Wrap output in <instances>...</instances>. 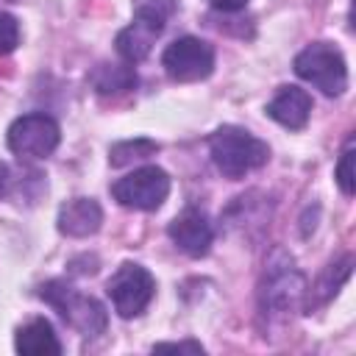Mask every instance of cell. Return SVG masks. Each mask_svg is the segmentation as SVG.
<instances>
[{
    "label": "cell",
    "instance_id": "6da1fadb",
    "mask_svg": "<svg viewBox=\"0 0 356 356\" xmlns=\"http://www.w3.org/2000/svg\"><path fill=\"white\" fill-rule=\"evenodd\" d=\"M209 150L214 167L225 178H245L250 170H259L270 159L267 142L236 125H222L220 131H214L209 139Z\"/></svg>",
    "mask_w": 356,
    "mask_h": 356
},
{
    "label": "cell",
    "instance_id": "7a4b0ae2",
    "mask_svg": "<svg viewBox=\"0 0 356 356\" xmlns=\"http://www.w3.org/2000/svg\"><path fill=\"white\" fill-rule=\"evenodd\" d=\"M172 6H175L172 0H139L136 3L134 22L117 33V53L128 64H136L150 53L156 36L167 25V17L172 14Z\"/></svg>",
    "mask_w": 356,
    "mask_h": 356
},
{
    "label": "cell",
    "instance_id": "3957f363",
    "mask_svg": "<svg viewBox=\"0 0 356 356\" xmlns=\"http://www.w3.org/2000/svg\"><path fill=\"white\" fill-rule=\"evenodd\" d=\"M295 72H298V78L309 81L312 86H317L328 97H337L348 89L345 58L328 42H314L306 50H300L298 58H295Z\"/></svg>",
    "mask_w": 356,
    "mask_h": 356
},
{
    "label": "cell",
    "instance_id": "277c9868",
    "mask_svg": "<svg viewBox=\"0 0 356 356\" xmlns=\"http://www.w3.org/2000/svg\"><path fill=\"white\" fill-rule=\"evenodd\" d=\"M39 295L83 337H95L106 328V309L89 298V295H81L78 289H72L70 284L64 281H47Z\"/></svg>",
    "mask_w": 356,
    "mask_h": 356
},
{
    "label": "cell",
    "instance_id": "5b68a950",
    "mask_svg": "<svg viewBox=\"0 0 356 356\" xmlns=\"http://www.w3.org/2000/svg\"><path fill=\"white\" fill-rule=\"evenodd\" d=\"M106 292H108V298L114 303V312L128 320V317H136V314H142L147 309V303L153 300L156 284H153V275L142 264L125 261L108 278Z\"/></svg>",
    "mask_w": 356,
    "mask_h": 356
},
{
    "label": "cell",
    "instance_id": "8992f818",
    "mask_svg": "<svg viewBox=\"0 0 356 356\" xmlns=\"http://www.w3.org/2000/svg\"><path fill=\"white\" fill-rule=\"evenodd\" d=\"M61 131L58 122L42 111L25 114L8 128V147L19 159H47L58 147Z\"/></svg>",
    "mask_w": 356,
    "mask_h": 356
},
{
    "label": "cell",
    "instance_id": "52a82bcc",
    "mask_svg": "<svg viewBox=\"0 0 356 356\" xmlns=\"http://www.w3.org/2000/svg\"><path fill=\"white\" fill-rule=\"evenodd\" d=\"M167 192H170V175L161 167H139L111 186L117 203L139 211L159 209L167 200Z\"/></svg>",
    "mask_w": 356,
    "mask_h": 356
},
{
    "label": "cell",
    "instance_id": "ba28073f",
    "mask_svg": "<svg viewBox=\"0 0 356 356\" xmlns=\"http://www.w3.org/2000/svg\"><path fill=\"white\" fill-rule=\"evenodd\" d=\"M161 67L172 81H181V83L203 81L214 70V50L209 42L197 36H181L172 44H167L161 56Z\"/></svg>",
    "mask_w": 356,
    "mask_h": 356
},
{
    "label": "cell",
    "instance_id": "9c48e42d",
    "mask_svg": "<svg viewBox=\"0 0 356 356\" xmlns=\"http://www.w3.org/2000/svg\"><path fill=\"white\" fill-rule=\"evenodd\" d=\"M167 234H170V239H172L186 256H195V259L206 256L209 248H211V242H214V228H211L209 217H206L203 211H197V209L181 211V214L170 222Z\"/></svg>",
    "mask_w": 356,
    "mask_h": 356
},
{
    "label": "cell",
    "instance_id": "30bf717a",
    "mask_svg": "<svg viewBox=\"0 0 356 356\" xmlns=\"http://www.w3.org/2000/svg\"><path fill=\"white\" fill-rule=\"evenodd\" d=\"M267 114H270L278 125H284V128H289V131H300V128L309 122L312 97H309L303 89H298V86H281L278 95L267 103Z\"/></svg>",
    "mask_w": 356,
    "mask_h": 356
},
{
    "label": "cell",
    "instance_id": "8fae6325",
    "mask_svg": "<svg viewBox=\"0 0 356 356\" xmlns=\"http://www.w3.org/2000/svg\"><path fill=\"white\" fill-rule=\"evenodd\" d=\"M103 222V211L92 197H72L58 209V231L75 239L95 234Z\"/></svg>",
    "mask_w": 356,
    "mask_h": 356
},
{
    "label": "cell",
    "instance_id": "7c38bea8",
    "mask_svg": "<svg viewBox=\"0 0 356 356\" xmlns=\"http://www.w3.org/2000/svg\"><path fill=\"white\" fill-rule=\"evenodd\" d=\"M14 348L19 353H28V356H58L61 353V345L53 334V325L44 317H33L31 323H25L17 331Z\"/></svg>",
    "mask_w": 356,
    "mask_h": 356
},
{
    "label": "cell",
    "instance_id": "4fadbf2b",
    "mask_svg": "<svg viewBox=\"0 0 356 356\" xmlns=\"http://www.w3.org/2000/svg\"><path fill=\"white\" fill-rule=\"evenodd\" d=\"M92 86L100 95H122L136 86V75L128 64H97L92 72Z\"/></svg>",
    "mask_w": 356,
    "mask_h": 356
},
{
    "label": "cell",
    "instance_id": "5bb4252c",
    "mask_svg": "<svg viewBox=\"0 0 356 356\" xmlns=\"http://www.w3.org/2000/svg\"><path fill=\"white\" fill-rule=\"evenodd\" d=\"M156 150H159L156 142H150V139H134V142H120V145H114V147L108 150V159H111L114 167H125V164H131V161L150 159Z\"/></svg>",
    "mask_w": 356,
    "mask_h": 356
},
{
    "label": "cell",
    "instance_id": "9a60e30c",
    "mask_svg": "<svg viewBox=\"0 0 356 356\" xmlns=\"http://www.w3.org/2000/svg\"><path fill=\"white\" fill-rule=\"evenodd\" d=\"M353 178H356L353 175V145H348L339 156V164H337V181H339V189L345 195H353V189H356Z\"/></svg>",
    "mask_w": 356,
    "mask_h": 356
},
{
    "label": "cell",
    "instance_id": "2e32d148",
    "mask_svg": "<svg viewBox=\"0 0 356 356\" xmlns=\"http://www.w3.org/2000/svg\"><path fill=\"white\" fill-rule=\"evenodd\" d=\"M19 42V25L11 14L0 11V56H8Z\"/></svg>",
    "mask_w": 356,
    "mask_h": 356
},
{
    "label": "cell",
    "instance_id": "e0dca14e",
    "mask_svg": "<svg viewBox=\"0 0 356 356\" xmlns=\"http://www.w3.org/2000/svg\"><path fill=\"white\" fill-rule=\"evenodd\" d=\"M153 350H189V353H203V345L200 342H161V345H156Z\"/></svg>",
    "mask_w": 356,
    "mask_h": 356
},
{
    "label": "cell",
    "instance_id": "ac0fdd59",
    "mask_svg": "<svg viewBox=\"0 0 356 356\" xmlns=\"http://www.w3.org/2000/svg\"><path fill=\"white\" fill-rule=\"evenodd\" d=\"M217 11H239L248 6V0H209Z\"/></svg>",
    "mask_w": 356,
    "mask_h": 356
},
{
    "label": "cell",
    "instance_id": "d6986e66",
    "mask_svg": "<svg viewBox=\"0 0 356 356\" xmlns=\"http://www.w3.org/2000/svg\"><path fill=\"white\" fill-rule=\"evenodd\" d=\"M8 186H11V170L6 164H0V197L8 192Z\"/></svg>",
    "mask_w": 356,
    "mask_h": 356
}]
</instances>
